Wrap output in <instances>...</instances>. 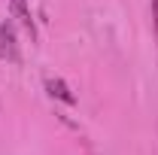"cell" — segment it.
Here are the masks:
<instances>
[{"label":"cell","instance_id":"cell-1","mask_svg":"<svg viewBox=\"0 0 158 155\" xmlns=\"http://www.w3.org/2000/svg\"><path fill=\"white\" fill-rule=\"evenodd\" d=\"M0 61H9V64H19L21 61L19 34H15V21L12 19L0 21Z\"/></svg>","mask_w":158,"mask_h":155},{"label":"cell","instance_id":"cell-2","mask_svg":"<svg viewBox=\"0 0 158 155\" xmlns=\"http://www.w3.org/2000/svg\"><path fill=\"white\" fill-rule=\"evenodd\" d=\"M9 9H12V21L24 27V34L31 40H37V21L31 15V9H27V0H9Z\"/></svg>","mask_w":158,"mask_h":155},{"label":"cell","instance_id":"cell-3","mask_svg":"<svg viewBox=\"0 0 158 155\" xmlns=\"http://www.w3.org/2000/svg\"><path fill=\"white\" fill-rule=\"evenodd\" d=\"M43 85H46L49 97H55V100L67 103V107H73V103H76V94L70 91V85H67L64 79H52V76H46V79H43Z\"/></svg>","mask_w":158,"mask_h":155},{"label":"cell","instance_id":"cell-4","mask_svg":"<svg viewBox=\"0 0 158 155\" xmlns=\"http://www.w3.org/2000/svg\"><path fill=\"white\" fill-rule=\"evenodd\" d=\"M152 31H155V43H158V0H152Z\"/></svg>","mask_w":158,"mask_h":155}]
</instances>
